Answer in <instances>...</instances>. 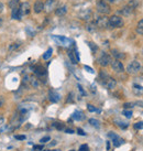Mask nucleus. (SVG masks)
I'll return each mask as SVG.
<instances>
[{
	"instance_id": "obj_50",
	"label": "nucleus",
	"mask_w": 143,
	"mask_h": 151,
	"mask_svg": "<svg viewBox=\"0 0 143 151\" xmlns=\"http://www.w3.org/2000/svg\"><path fill=\"white\" fill-rule=\"evenodd\" d=\"M107 150H110V141H107Z\"/></svg>"
},
{
	"instance_id": "obj_53",
	"label": "nucleus",
	"mask_w": 143,
	"mask_h": 151,
	"mask_svg": "<svg viewBox=\"0 0 143 151\" xmlns=\"http://www.w3.org/2000/svg\"><path fill=\"white\" fill-rule=\"evenodd\" d=\"M137 104H138V105H141V107H143V101H139Z\"/></svg>"
},
{
	"instance_id": "obj_9",
	"label": "nucleus",
	"mask_w": 143,
	"mask_h": 151,
	"mask_svg": "<svg viewBox=\"0 0 143 151\" xmlns=\"http://www.w3.org/2000/svg\"><path fill=\"white\" fill-rule=\"evenodd\" d=\"M52 38H53V39H54L59 44H61V45H68V43L72 42L69 39L65 38V36H63V35H52Z\"/></svg>"
},
{
	"instance_id": "obj_21",
	"label": "nucleus",
	"mask_w": 143,
	"mask_h": 151,
	"mask_svg": "<svg viewBox=\"0 0 143 151\" xmlns=\"http://www.w3.org/2000/svg\"><path fill=\"white\" fill-rule=\"evenodd\" d=\"M91 15H93L91 11L89 10V9H87V10H85L83 13H80L79 17H80V19H83V20H89V19L91 18Z\"/></svg>"
},
{
	"instance_id": "obj_43",
	"label": "nucleus",
	"mask_w": 143,
	"mask_h": 151,
	"mask_svg": "<svg viewBox=\"0 0 143 151\" xmlns=\"http://www.w3.org/2000/svg\"><path fill=\"white\" fill-rule=\"evenodd\" d=\"M15 138L17 139V140H24L25 136L24 135H17V136H15Z\"/></svg>"
},
{
	"instance_id": "obj_10",
	"label": "nucleus",
	"mask_w": 143,
	"mask_h": 151,
	"mask_svg": "<svg viewBox=\"0 0 143 151\" xmlns=\"http://www.w3.org/2000/svg\"><path fill=\"white\" fill-rule=\"evenodd\" d=\"M43 10H44V2L42 0H36L33 6V11L35 13H41Z\"/></svg>"
},
{
	"instance_id": "obj_52",
	"label": "nucleus",
	"mask_w": 143,
	"mask_h": 151,
	"mask_svg": "<svg viewBox=\"0 0 143 151\" xmlns=\"http://www.w3.org/2000/svg\"><path fill=\"white\" fill-rule=\"evenodd\" d=\"M55 145H56V141H53V142H51V145H50V146L52 147V146H55Z\"/></svg>"
},
{
	"instance_id": "obj_17",
	"label": "nucleus",
	"mask_w": 143,
	"mask_h": 151,
	"mask_svg": "<svg viewBox=\"0 0 143 151\" xmlns=\"http://www.w3.org/2000/svg\"><path fill=\"white\" fill-rule=\"evenodd\" d=\"M132 12H133V9H132V8H130L128 5L124 6L123 8H122V9L120 10V13H121L122 15H126V17L130 15L131 13H132Z\"/></svg>"
},
{
	"instance_id": "obj_4",
	"label": "nucleus",
	"mask_w": 143,
	"mask_h": 151,
	"mask_svg": "<svg viewBox=\"0 0 143 151\" xmlns=\"http://www.w3.org/2000/svg\"><path fill=\"white\" fill-rule=\"evenodd\" d=\"M141 70V65L138 61H132L131 63H129V65L127 66V72L129 74H137Z\"/></svg>"
},
{
	"instance_id": "obj_38",
	"label": "nucleus",
	"mask_w": 143,
	"mask_h": 151,
	"mask_svg": "<svg viewBox=\"0 0 143 151\" xmlns=\"http://www.w3.org/2000/svg\"><path fill=\"white\" fill-rule=\"evenodd\" d=\"M134 105H135L134 103H126V104L123 105V107L126 108V109H128V108H132Z\"/></svg>"
},
{
	"instance_id": "obj_44",
	"label": "nucleus",
	"mask_w": 143,
	"mask_h": 151,
	"mask_svg": "<svg viewBox=\"0 0 143 151\" xmlns=\"http://www.w3.org/2000/svg\"><path fill=\"white\" fill-rule=\"evenodd\" d=\"M77 134H78L79 136H86V132H85L82 128H78V129H77Z\"/></svg>"
},
{
	"instance_id": "obj_20",
	"label": "nucleus",
	"mask_w": 143,
	"mask_h": 151,
	"mask_svg": "<svg viewBox=\"0 0 143 151\" xmlns=\"http://www.w3.org/2000/svg\"><path fill=\"white\" fill-rule=\"evenodd\" d=\"M11 18L12 19H15V20H20L22 17L20 15V11H19V8H15V9H12L11 11Z\"/></svg>"
},
{
	"instance_id": "obj_12",
	"label": "nucleus",
	"mask_w": 143,
	"mask_h": 151,
	"mask_svg": "<svg viewBox=\"0 0 143 151\" xmlns=\"http://www.w3.org/2000/svg\"><path fill=\"white\" fill-rule=\"evenodd\" d=\"M33 72H34L38 77H43L46 75V70L43 69L42 66H35L33 67Z\"/></svg>"
},
{
	"instance_id": "obj_35",
	"label": "nucleus",
	"mask_w": 143,
	"mask_h": 151,
	"mask_svg": "<svg viewBox=\"0 0 143 151\" xmlns=\"http://www.w3.org/2000/svg\"><path fill=\"white\" fill-rule=\"evenodd\" d=\"M122 115H124L127 118H131V117H132V111L128 110V109H124V110L122 111Z\"/></svg>"
},
{
	"instance_id": "obj_23",
	"label": "nucleus",
	"mask_w": 143,
	"mask_h": 151,
	"mask_svg": "<svg viewBox=\"0 0 143 151\" xmlns=\"http://www.w3.org/2000/svg\"><path fill=\"white\" fill-rule=\"evenodd\" d=\"M111 53H112V55H114L117 60H120V59H124V57H126V54H123V53H121V52H119V51L117 50H112Z\"/></svg>"
},
{
	"instance_id": "obj_56",
	"label": "nucleus",
	"mask_w": 143,
	"mask_h": 151,
	"mask_svg": "<svg viewBox=\"0 0 143 151\" xmlns=\"http://www.w3.org/2000/svg\"><path fill=\"white\" fill-rule=\"evenodd\" d=\"M70 151H75V150H70Z\"/></svg>"
},
{
	"instance_id": "obj_45",
	"label": "nucleus",
	"mask_w": 143,
	"mask_h": 151,
	"mask_svg": "<svg viewBox=\"0 0 143 151\" xmlns=\"http://www.w3.org/2000/svg\"><path fill=\"white\" fill-rule=\"evenodd\" d=\"M77 87H78V89H79V92H80V94H82V95H84V96L86 95V93H85V91L83 89V87H82V86L78 85Z\"/></svg>"
},
{
	"instance_id": "obj_6",
	"label": "nucleus",
	"mask_w": 143,
	"mask_h": 151,
	"mask_svg": "<svg viewBox=\"0 0 143 151\" xmlns=\"http://www.w3.org/2000/svg\"><path fill=\"white\" fill-rule=\"evenodd\" d=\"M19 11L21 17H24V15H29L30 12H31V6H30L29 2H22L19 6Z\"/></svg>"
},
{
	"instance_id": "obj_13",
	"label": "nucleus",
	"mask_w": 143,
	"mask_h": 151,
	"mask_svg": "<svg viewBox=\"0 0 143 151\" xmlns=\"http://www.w3.org/2000/svg\"><path fill=\"white\" fill-rule=\"evenodd\" d=\"M104 85L106 86L108 89H114V87H116V85H117V82H116V80L112 78V77H109Z\"/></svg>"
},
{
	"instance_id": "obj_29",
	"label": "nucleus",
	"mask_w": 143,
	"mask_h": 151,
	"mask_svg": "<svg viewBox=\"0 0 143 151\" xmlns=\"http://www.w3.org/2000/svg\"><path fill=\"white\" fill-rule=\"evenodd\" d=\"M30 81V84L33 86V87H39V80H36V78H34V77H30L29 78Z\"/></svg>"
},
{
	"instance_id": "obj_19",
	"label": "nucleus",
	"mask_w": 143,
	"mask_h": 151,
	"mask_svg": "<svg viewBox=\"0 0 143 151\" xmlns=\"http://www.w3.org/2000/svg\"><path fill=\"white\" fill-rule=\"evenodd\" d=\"M72 117H73V119H75V120H77V121L83 120V119L85 118L84 114H83V113H82L80 110H75Z\"/></svg>"
},
{
	"instance_id": "obj_11",
	"label": "nucleus",
	"mask_w": 143,
	"mask_h": 151,
	"mask_svg": "<svg viewBox=\"0 0 143 151\" xmlns=\"http://www.w3.org/2000/svg\"><path fill=\"white\" fill-rule=\"evenodd\" d=\"M49 99L52 101V103H57V101L61 99V96H59V94L57 92L52 89V91L49 92Z\"/></svg>"
},
{
	"instance_id": "obj_8",
	"label": "nucleus",
	"mask_w": 143,
	"mask_h": 151,
	"mask_svg": "<svg viewBox=\"0 0 143 151\" xmlns=\"http://www.w3.org/2000/svg\"><path fill=\"white\" fill-rule=\"evenodd\" d=\"M110 62H111V59H110V56L107 54V53H103L101 55L99 56L98 59V63L100 66H108L110 64Z\"/></svg>"
},
{
	"instance_id": "obj_51",
	"label": "nucleus",
	"mask_w": 143,
	"mask_h": 151,
	"mask_svg": "<svg viewBox=\"0 0 143 151\" xmlns=\"http://www.w3.org/2000/svg\"><path fill=\"white\" fill-rule=\"evenodd\" d=\"M2 24H3V20H2V18H0V28L2 27Z\"/></svg>"
},
{
	"instance_id": "obj_26",
	"label": "nucleus",
	"mask_w": 143,
	"mask_h": 151,
	"mask_svg": "<svg viewBox=\"0 0 143 151\" xmlns=\"http://www.w3.org/2000/svg\"><path fill=\"white\" fill-rule=\"evenodd\" d=\"M10 9H15V8H19V0H10L9 1Z\"/></svg>"
},
{
	"instance_id": "obj_3",
	"label": "nucleus",
	"mask_w": 143,
	"mask_h": 151,
	"mask_svg": "<svg viewBox=\"0 0 143 151\" xmlns=\"http://www.w3.org/2000/svg\"><path fill=\"white\" fill-rule=\"evenodd\" d=\"M95 23L97 24L98 28H101V29H105V28H109L108 24V18L105 15H98L95 18Z\"/></svg>"
},
{
	"instance_id": "obj_34",
	"label": "nucleus",
	"mask_w": 143,
	"mask_h": 151,
	"mask_svg": "<svg viewBox=\"0 0 143 151\" xmlns=\"http://www.w3.org/2000/svg\"><path fill=\"white\" fill-rule=\"evenodd\" d=\"M88 45H89V48L91 49V51H93V52H96V51H98V46L96 45L94 42H88Z\"/></svg>"
},
{
	"instance_id": "obj_1",
	"label": "nucleus",
	"mask_w": 143,
	"mask_h": 151,
	"mask_svg": "<svg viewBox=\"0 0 143 151\" xmlns=\"http://www.w3.org/2000/svg\"><path fill=\"white\" fill-rule=\"evenodd\" d=\"M96 9L98 11L100 15H109L110 11H111V8H110V5L106 0H98L97 3H96Z\"/></svg>"
},
{
	"instance_id": "obj_42",
	"label": "nucleus",
	"mask_w": 143,
	"mask_h": 151,
	"mask_svg": "<svg viewBox=\"0 0 143 151\" xmlns=\"http://www.w3.org/2000/svg\"><path fill=\"white\" fill-rule=\"evenodd\" d=\"M84 69H85L86 71H87L88 73H91V74H94V73H95V71L93 70L91 67H89V66H87V65H85V66H84Z\"/></svg>"
},
{
	"instance_id": "obj_46",
	"label": "nucleus",
	"mask_w": 143,
	"mask_h": 151,
	"mask_svg": "<svg viewBox=\"0 0 143 151\" xmlns=\"http://www.w3.org/2000/svg\"><path fill=\"white\" fill-rule=\"evenodd\" d=\"M3 10H5V5L2 2H0V13H2Z\"/></svg>"
},
{
	"instance_id": "obj_7",
	"label": "nucleus",
	"mask_w": 143,
	"mask_h": 151,
	"mask_svg": "<svg viewBox=\"0 0 143 151\" xmlns=\"http://www.w3.org/2000/svg\"><path fill=\"white\" fill-rule=\"evenodd\" d=\"M111 67H112V70H114V72H117V73H122L124 71V66L120 60L112 61V62H111Z\"/></svg>"
},
{
	"instance_id": "obj_37",
	"label": "nucleus",
	"mask_w": 143,
	"mask_h": 151,
	"mask_svg": "<svg viewBox=\"0 0 143 151\" xmlns=\"http://www.w3.org/2000/svg\"><path fill=\"white\" fill-rule=\"evenodd\" d=\"M73 96H74L73 93H69L68 97H67V99H66V101H67V103H74V97H73Z\"/></svg>"
},
{
	"instance_id": "obj_41",
	"label": "nucleus",
	"mask_w": 143,
	"mask_h": 151,
	"mask_svg": "<svg viewBox=\"0 0 143 151\" xmlns=\"http://www.w3.org/2000/svg\"><path fill=\"white\" fill-rule=\"evenodd\" d=\"M88 150H89V148L86 143H85V145H82L80 148H79V151H88Z\"/></svg>"
},
{
	"instance_id": "obj_54",
	"label": "nucleus",
	"mask_w": 143,
	"mask_h": 151,
	"mask_svg": "<svg viewBox=\"0 0 143 151\" xmlns=\"http://www.w3.org/2000/svg\"><path fill=\"white\" fill-rule=\"evenodd\" d=\"M2 122H3V118H2V117H0V125H1Z\"/></svg>"
},
{
	"instance_id": "obj_24",
	"label": "nucleus",
	"mask_w": 143,
	"mask_h": 151,
	"mask_svg": "<svg viewBox=\"0 0 143 151\" xmlns=\"http://www.w3.org/2000/svg\"><path fill=\"white\" fill-rule=\"evenodd\" d=\"M137 33L143 35V19H141L137 24Z\"/></svg>"
},
{
	"instance_id": "obj_40",
	"label": "nucleus",
	"mask_w": 143,
	"mask_h": 151,
	"mask_svg": "<svg viewBox=\"0 0 143 151\" xmlns=\"http://www.w3.org/2000/svg\"><path fill=\"white\" fill-rule=\"evenodd\" d=\"M50 140H51V138H50L49 136H46V137H43V138L40 140V142H41V143H46V142Z\"/></svg>"
},
{
	"instance_id": "obj_36",
	"label": "nucleus",
	"mask_w": 143,
	"mask_h": 151,
	"mask_svg": "<svg viewBox=\"0 0 143 151\" xmlns=\"http://www.w3.org/2000/svg\"><path fill=\"white\" fill-rule=\"evenodd\" d=\"M87 109H88V111H90V113H95V111H99L96 107H94L93 105H90V104H88L87 105Z\"/></svg>"
},
{
	"instance_id": "obj_48",
	"label": "nucleus",
	"mask_w": 143,
	"mask_h": 151,
	"mask_svg": "<svg viewBox=\"0 0 143 151\" xmlns=\"http://www.w3.org/2000/svg\"><path fill=\"white\" fill-rule=\"evenodd\" d=\"M3 104H5V99H3V98L0 96V107H2V105H3Z\"/></svg>"
},
{
	"instance_id": "obj_28",
	"label": "nucleus",
	"mask_w": 143,
	"mask_h": 151,
	"mask_svg": "<svg viewBox=\"0 0 143 151\" xmlns=\"http://www.w3.org/2000/svg\"><path fill=\"white\" fill-rule=\"evenodd\" d=\"M89 124H90L93 127H95V128H99V127H100V122H99V120L95 119V118H90V119H89Z\"/></svg>"
},
{
	"instance_id": "obj_32",
	"label": "nucleus",
	"mask_w": 143,
	"mask_h": 151,
	"mask_svg": "<svg viewBox=\"0 0 143 151\" xmlns=\"http://www.w3.org/2000/svg\"><path fill=\"white\" fill-rule=\"evenodd\" d=\"M53 127H55L57 130H63L65 128L64 124H62V122H54V124H53Z\"/></svg>"
},
{
	"instance_id": "obj_47",
	"label": "nucleus",
	"mask_w": 143,
	"mask_h": 151,
	"mask_svg": "<svg viewBox=\"0 0 143 151\" xmlns=\"http://www.w3.org/2000/svg\"><path fill=\"white\" fill-rule=\"evenodd\" d=\"M65 132H66V134H69V135H72V134H74L75 131L73 130V129H65Z\"/></svg>"
},
{
	"instance_id": "obj_25",
	"label": "nucleus",
	"mask_w": 143,
	"mask_h": 151,
	"mask_svg": "<svg viewBox=\"0 0 143 151\" xmlns=\"http://www.w3.org/2000/svg\"><path fill=\"white\" fill-rule=\"evenodd\" d=\"M68 57L70 59V61H72V63L73 64H77L78 63V61L76 60V57H75V53L73 52V51H68Z\"/></svg>"
},
{
	"instance_id": "obj_39",
	"label": "nucleus",
	"mask_w": 143,
	"mask_h": 151,
	"mask_svg": "<svg viewBox=\"0 0 143 151\" xmlns=\"http://www.w3.org/2000/svg\"><path fill=\"white\" fill-rule=\"evenodd\" d=\"M42 150H43V146L36 145V146H33V150L32 151H42Z\"/></svg>"
},
{
	"instance_id": "obj_55",
	"label": "nucleus",
	"mask_w": 143,
	"mask_h": 151,
	"mask_svg": "<svg viewBox=\"0 0 143 151\" xmlns=\"http://www.w3.org/2000/svg\"><path fill=\"white\" fill-rule=\"evenodd\" d=\"M141 69H142V71H143V67H141Z\"/></svg>"
},
{
	"instance_id": "obj_15",
	"label": "nucleus",
	"mask_w": 143,
	"mask_h": 151,
	"mask_svg": "<svg viewBox=\"0 0 143 151\" xmlns=\"http://www.w3.org/2000/svg\"><path fill=\"white\" fill-rule=\"evenodd\" d=\"M133 92L135 95H142L143 94V85L140 83H134L133 84Z\"/></svg>"
},
{
	"instance_id": "obj_49",
	"label": "nucleus",
	"mask_w": 143,
	"mask_h": 151,
	"mask_svg": "<svg viewBox=\"0 0 143 151\" xmlns=\"http://www.w3.org/2000/svg\"><path fill=\"white\" fill-rule=\"evenodd\" d=\"M106 1H107L108 3H114V2L117 1V0H106Z\"/></svg>"
},
{
	"instance_id": "obj_5",
	"label": "nucleus",
	"mask_w": 143,
	"mask_h": 151,
	"mask_svg": "<svg viewBox=\"0 0 143 151\" xmlns=\"http://www.w3.org/2000/svg\"><path fill=\"white\" fill-rule=\"evenodd\" d=\"M108 136H109V138L112 140V143H114V146L116 147V148L120 147L124 142V141L122 140V139H121L117 134H114V132H112V131H110V132H109Z\"/></svg>"
},
{
	"instance_id": "obj_22",
	"label": "nucleus",
	"mask_w": 143,
	"mask_h": 151,
	"mask_svg": "<svg viewBox=\"0 0 143 151\" xmlns=\"http://www.w3.org/2000/svg\"><path fill=\"white\" fill-rule=\"evenodd\" d=\"M20 46H21V42L20 41H15L13 43H11L9 46V52H15L19 49Z\"/></svg>"
},
{
	"instance_id": "obj_30",
	"label": "nucleus",
	"mask_w": 143,
	"mask_h": 151,
	"mask_svg": "<svg viewBox=\"0 0 143 151\" xmlns=\"http://www.w3.org/2000/svg\"><path fill=\"white\" fill-rule=\"evenodd\" d=\"M52 53H53V50H52V49L50 48L49 50L46 51L44 54H43V60H49L50 57L52 56Z\"/></svg>"
},
{
	"instance_id": "obj_16",
	"label": "nucleus",
	"mask_w": 143,
	"mask_h": 151,
	"mask_svg": "<svg viewBox=\"0 0 143 151\" xmlns=\"http://www.w3.org/2000/svg\"><path fill=\"white\" fill-rule=\"evenodd\" d=\"M55 13H56V15H59V17H63V15H65L67 13V7L66 6H61V7H59L55 10Z\"/></svg>"
},
{
	"instance_id": "obj_27",
	"label": "nucleus",
	"mask_w": 143,
	"mask_h": 151,
	"mask_svg": "<svg viewBox=\"0 0 143 151\" xmlns=\"http://www.w3.org/2000/svg\"><path fill=\"white\" fill-rule=\"evenodd\" d=\"M114 122H116V125H117V126L120 127V128H122V129H126V128H128V127H129L128 122H124V121L116 120Z\"/></svg>"
},
{
	"instance_id": "obj_33",
	"label": "nucleus",
	"mask_w": 143,
	"mask_h": 151,
	"mask_svg": "<svg viewBox=\"0 0 143 151\" xmlns=\"http://www.w3.org/2000/svg\"><path fill=\"white\" fill-rule=\"evenodd\" d=\"M133 127H134V129H137V130H141V129H143V121L135 122Z\"/></svg>"
},
{
	"instance_id": "obj_2",
	"label": "nucleus",
	"mask_w": 143,
	"mask_h": 151,
	"mask_svg": "<svg viewBox=\"0 0 143 151\" xmlns=\"http://www.w3.org/2000/svg\"><path fill=\"white\" fill-rule=\"evenodd\" d=\"M108 24L109 28H121V27H123L124 22L121 17H119V15H111L108 19Z\"/></svg>"
},
{
	"instance_id": "obj_31",
	"label": "nucleus",
	"mask_w": 143,
	"mask_h": 151,
	"mask_svg": "<svg viewBox=\"0 0 143 151\" xmlns=\"http://www.w3.org/2000/svg\"><path fill=\"white\" fill-rule=\"evenodd\" d=\"M128 6L134 10V9L138 7V1H137V0H130V1H129V3H128Z\"/></svg>"
},
{
	"instance_id": "obj_14",
	"label": "nucleus",
	"mask_w": 143,
	"mask_h": 151,
	"mask_svg": "<svg viewBox=\"0 0 143 151\" xmlns=\"http://www.w3.org/2000/svg\"><path fill=\"white\" fill-rule=\"evenodd\" d=\"M55 3H56L55 0H46V2L44 3V9L49 12L52 11L55 8Z\"/></svg>"
},
{
	"instance_id": "obj_18",
	"label": "nucleus",
	"mask_w": 143,
	"mask_h": 151,
	"mask_svg": "<svg viewBox=\"0 0 143 151\" xmlns=\"http://www.w3.org/2000/svg\"><path fill=\"white\" fill-rule=\"evenodd\" d=\"M97 29H98V27L95 23V21H90V22H88L87 25H86V30L88 31V32H95Z\"/></svg>"
}]
</instances>
